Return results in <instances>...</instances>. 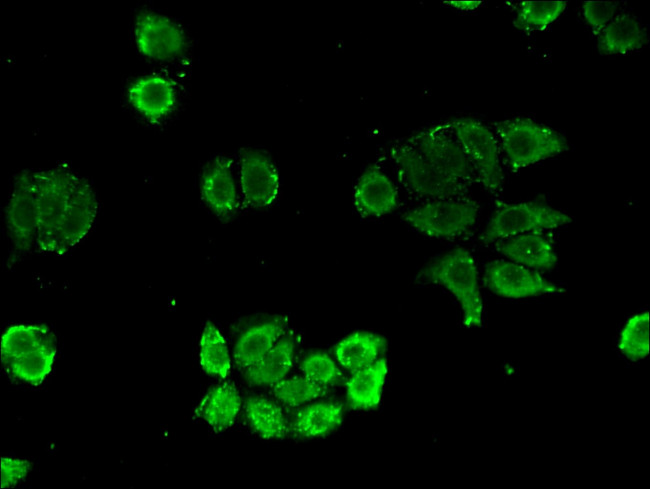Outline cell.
Here are the masks:
<instances>
[{"label":"cell","mask_w":650,"mask_h":489,"mask_svg":"<svg viewBox=\"0 0 650 489\" xmlns=\"http://www.w3.org/2000/svg\"><path fill=\"white\" fill-rule=\"evenodd\" d=\"M353 202L362 217L380 218L399 207V191L379 165L371 164L356 181Z\"/></svg>","instance_id":"obj_14"},{"label":"cell","mask_w":650,"mask_h":489,"mask_svg":"<svg viewBox=\"0 0 650 489\" xmlns=\"http://www.w3.org/2000/svg\"><path fill=\"white\" fill-rule=\"evenodd\" d=\"M343 422V407L337 402H317L300 409L291 423V431L301 438L325 437Z\"/></svg>","instance_id":"obj_24"},{"label":"cell","mask_w":650,"mask_h":489,"mask_svg":"<svg viewBox=\"0 0 650 489\" xmlns=\"http://www.w3.org/2000/svg\"><path fill=\"white\" fill-rule=\"evenodd\" d=\"M447 123L471 163L478 183L500 198L504 189V163L491 125L473 117H457Z\"/></svg>","instance_id":"obj_7"},{"label":"cell","mask_w":650,"mask_h":489,"mask_svg":"<svg viewBox=\"0 0 650 489\" xmlns=\"http://www.w3.org/2000/svg\"><path fill=\"white\" fill-rule=\"evenodd\" d=\"M56 351L55 336L43 325H13L1 337L3 368L13 379L28 384H39L50 374Z\"/></svg>","instance_id":"obj_4"},{"label":"cell","mask_w":650,"mask_h":489,"mask_svg":"<svg viewBox=\"0 0 650 489\" xmlns=\"http://www.w3.org/2000/svg\"><path fill=\"white\" fill-rule=\"evenodd\" d=\"M649 44L645 24L632 12L622 10L596 35V47L601 55L621 56L638 52Z\"/></svg>","instance_id":"obj_17"},{"label":"cell","mask_w":650,"mask_h":489,"mask_svg":"<svg viewBox=\"0 0 650 489\" xmlns=\"http://www.w3.org/2000/svg\"><path fill=\"white\" fill-rule=\"evenodd\" d=\"M566 8V1H521L516 7L513 24L523 31L545 30L562 16Z\"/></svg>","instance_id":"obj_27"},{"label":"cell","mask_w":650,"mask_h":489,"mask_svg":"<svg viewBox=\"0 0 650 489\" xmlns=\"http://www.w3.org/2000/svg\"><path fill=\"white\" fill-rule=\"evenodd\" d=\"M619 351L629 360L637 361L649 353V313L633 315L623 326L619 339Z\"/></svg>","instance_id":"obj_28"},{"label":"cell","mask_w":650,"mask_h":489,"mask_svg":"<svg viewBox=\"0 0 650 489\" xmlns=\"http://www.w3.org/2000/svg\"><path fill=\"white\" fill-rule=\"evenodd\" d=\"M244 413L251 429L263 439H282L289 431L283 409L271 399L249 396Z\"/></svg>","instance_id":"obj_25"},{"label":"cell","mask_w":650,"mask_h":489,"mask_svg":"<svg viewBox=\"0 0 650 489\" xmlns=\"http://www.w3.org/2000/svg\"><path fill=\"white\" fill-rule=\"evenodd\" d=\"M199 348L204 372L213 377L226 378L231 369L228 346L220 330L210 321L203 328Z\"/></svg>","instance_id":"obj_26"},{"label":"cell","mask_w":650,"mask_h":489,"mask_svg":"<svg viewBox=\"0 0 650 489\" xmlns=\"http://www.w3.org/2000/svg\"><path fill=\"white\" fill-rule=\"evenodd\" d=\"M483 283L492 293L505 298H527L564 293L565 289L539 272L510 260H495L485 266Z\"/></svg>","instance_id":"obj_11"},{"label":"cell","mask_w":650,"mask_h":489,"mask_svg":"<svg viewBox=\"0 0 650 489\" xmlns=\"http://www.w3.org/2000/svg\"><path fill=\"white\" fill-rule=\"evenodd\" d=\"M417 278L443 287L456 299L466 328L482 325L479 273L475 258L468 249L456 247L434 257L422 267Z\"/></svg>","instance_id":"obj_2"},{"label":"cell","mask_w":650,"mask_h":489,"mask_svg":"<svg viewBox=\"0 0 650 489\" xmlns=\"http://www.w3.org/2000/svg\"><path fill=\"white\" fill-rule=\"evenodd\" d=\"M135 43L142 55L156 61H168L180 56L186 47L182 27L169 17L144 13L134 27Z\"/></svg>","instance_id":"obj_12"},{"label":"cell","mask_w":650,"mask_h":489,"mask_svg":"<svg viewBox=\"0 0 650 489\" xmlns=\"http://www.w3.org/2000/svg\"><path fill=\"white\" fill-rule=\"evenodd\" d=\"M287 319L275 316L243 330L234 346L236 366L245 371L259 362L286 333Z\"/></svg>","instance_id":"obj_19"},{"label":"cell","mask_w":650,"mask_h":489,"mask_svg":"<svg viewBox=\"0 0 650 489\" xmlns=\"http://www.w3.org/2000/svg\"><path fill=\"white\" fill-rule=\"evenodd\" d=\"M387 370L386 360L379 358L369 366L352 372L346 384L347 400L350 407L368 410L378 406Z\"/></svg>","instance_id":"obj_22"},{"label":"cell","mask_w":650,"mask_h":489,"mask_svg":"<svg viewBox=\"0 0 650 489\" xmlns=\"http://www.w3.org/2000/svg\"><path fill=\"white\" fill-rule=\"evenodd\" d=\"M386 156L400 186L419 203L468 195L469 187L441 174L406 137L390 143Z\"/></svg>","instance_id":"obj_5"},{"label":"cell","mask_w":650,"mask_h":489,"mask_svg":"<svg viewBox=\"0 0 650 489\" xmlns=\"http://www.w3.org/2000/svg\"><path fill=\"white\" fill-rule=\"evenodd\" d=\"M240 188L253 208L271 205L278 196L279 174L274 162L260 150L246 149L240 157Z\"/></svg>","instance_id":"obj_13"},{"label":"cell","mask_w":650,"mask_h":489,"mask_svg":"<svg viewBox=\"0 0 650 489\" xmlns=\"http://www.w3.org/2000/svg\"><path fill=\"white\" fill-rule=\"evenodd\" d=\"M503 163L516 172L569 150L566 137L530 117L516 116L491 123Z\"/></svg>","instance_id":"obj_3"},{"label":"cell","mask_w":650,"mask_h":489,"mask_svg":"<svg viewBox=\"0 0 650 489\" xmlns=\"http://www.w3.org/2000/svg\"><path fill=\"white\" fill-rule=\"evenodd\" d=\"M479 214L480 203L466 195L421 202L405 211L401 218L426 237L455 240L473 230Z\"/></svg>","instance_id":"obj_6"},{"label":"cell","mask_w":650,"mask_h":489,"mask_svg":"<svg viewBox=\"0 0 650 489\" xmlns=\"http://www.w3.org/2000/svg\"><path fill=\"white\" fill-rule=\"evenodd\" d=\"M31 463L15 458H1V488L19 484L29 473Z\"/></svg>","instance_id":"obj_32"},{"label":"cell","mask_w":650,"mask_h":489,"mask_svg":"<svg viewBox=\"0 0 650 489\" xmlns=\"http://www.w3.org/2000/svg\"><path fill=\"white\" fill-rule=\"evenodd\" d=\"M407 140L441 174L471 189L476 173L447 121L423 127Z\"/></svg>","instance_id":"obj_9"},{"label":"cell","mask_w":650,"mask_h":489,"mask_svg":"<svg viewBox=\"0 0 650 489\" xmlns=\"http://www.w3.org/2000/svg\"><path fill=\"white\" fill-rule=\"evenodd\" d=\"M128 100L144 118L158 121L166 117L176 103L173 83L160 75H146L136 79L128 89Z\"/></svg>","instance_id":"obj_18"},{"label":"cell","mask_w":650,"mask_h":489,"mask_svg":"<svg viewBox=\"0 0 650 489\" xmlns=\"http://www.w3.org/2000/svg\"><path fill=\"white\" fill-rule=\"evenodd\" d=\"M386 348L385 339L373 332H354L343 338L334 348L337 362L354 372L379 359Z\"/></svg>","instance_id":"obj_23"},{"label":"cell","mask_w":650,"mask_h":489,"mask_svg":"<svg viewBox=\"0 0 650 489\" xmlns=\"http://www.w3.org/2000/svg\"><path fill=\"white\" fill-rule=\"evenodd\" d=\"M5 229L10 245V261L36 250L37 214L34 171L17 173L5 206Z\"/></svg>","instance_id":"obj_10"},{"label":"cell","mask_w":650,"mask_h":489,"mask_svg":"<svg viewBox=\"0 0 650 489\" xmlns=\"http://www.w3.org/2000/svg\"><path fill=\"white\" fill-rule=\"evenodd\" d=\"M300 368L304 376L326 388L340 382L343 377L337 363L323 351H314L306 355Z\"/></svg>","instance_id":"obj_30"},{"label":"cell","mask_w":650,"mask_h":489,"mask_svg":"<svg viewBox=\"0 0 650 489\" xmlns=\"http://www.w3.org/2000/svg\"><path fill=\"white\" fill-rule=\"evenodd\" d=\"M327 388L306 376L285 377L272 386L273 396L283 405L298 407L324 396Z\"/></svg>","instance_id":"obj_29"},{"label":"cell","mask_w":650,"mask_h":489,"mask_svg":"<svg viewBox=\"0 0 650 489\" xmlns=\"http://www.w3.org/2000/svg\"><path fill=\"white\" fill-rule=\"evenodd\" d=\"M241 397L233 383L225 382L212 387L202 398L195 415L205 421L215 432L229 429L241 409Z\"/></svg>","instance_id":"obj_20"},{"label":"cell","mask_w":650,"mask_h":489,"mask_svg":"<svg viewBox=\"0 0 650 489\" xmlns=\"http://www.w3.org/2000/svg\"><path fill=\"white\" fill-rule=\"evenodd\" d=\"M200 193L206 206L218 217L226 219L236 214L239 195L229 158L218 156L207 163L200 179Z\"/></svg>","instance_id":"obj_15"},{"label":"cell","mask_w":650,"mask_h":489,"mask_svg":"<svg viewBox=\"0 0 650 489\" xmlns=\"http://www.w3.org/2000/svg\"><path fill=\"white\" fill-rule=\"evenodd\" d=\"M445 4L459 11H473L478 9L483 1H446Z\"/></svg>","instance_id":"obj_33"},{"label":"cell","mask_w":650,"mask_h":489,"mask_svg":"<svg viewBox=\"0 0 650 489\" xmlns=\"http://www.w3.org/2000/svg\"><path fill=\"white\" fill-rule=\"evenodd\" d=\"M573 221L566 212L537 201L507 202L495 198L492 215L479 235L484 244L507 237L555 229Z\"/></svg>","instance_id":"obj_8"},{"label":"cell","mask_w":650,"mask_h":489,"mask_svg":"<svg viewBox=\"0 0 650 489\" xmlns=\"http://www.w3.org/2000/svg\"><path fill=\"white\" fill-rule=\"evenodd\" d=\"M295 352L294 334L285 333L259 362L243 371L245 379L252 385L273 386L290 372Z\"/></svg>","instance_id":"obj_21"},{"label":"cell","mask_w":650,"mask_h":489,"mask_svg":"<svg viewBox=\"0 0 650 489\" xmlns=\"http://www.w3.org/2000/svg\"><path fill=\"white\" fill-rule=\"evenodd\" d=\"M36 250L63 255L91 231L98 199L91 184L68 166L34 171Z\"/></svg>","instance_id":"obj_1"},{"label":"cell","mask_w":650,"mask_h":489,"mask_svg":"<svg viewBox=\"0 0 650 489\" xmlns=\"http://www.w3.org/2000/svg\"><path fill=\"white\" fill-rule=\"evenodd\" d=\"M494 247L508 260L536 271L552 270L558 260L552 238L543 231L500 239L494 242Z\"/></svg>","instance_id":"obj_16"},{"label":"cell","mask_w":650,"mask_h":489,"mask_svg":"<svg viewBox=\"0 0 650 489\" xmlns=\"http://www.w3.org/2000/svg\"><path fill=\"white\" fill-rule=\"evenodd\" d=\"M623 9L619 1H584L581 16L594 36L598 35Z\"/></svg>","instance_id":"obj_31"}]
</instances>
